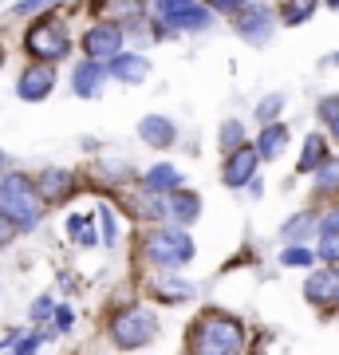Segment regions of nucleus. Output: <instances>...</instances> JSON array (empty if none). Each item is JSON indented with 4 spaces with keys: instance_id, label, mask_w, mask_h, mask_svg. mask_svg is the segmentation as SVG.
I'll use <instances>...</instances> for the list:
<instances>
[{
    "instance_id": "1",
    "label": "nucleus",
    "mask_w": 339,
    "mask_h": 355,
    "mask_svg": "<svg viewBox=\"0 0 339 355\" xmlns=\"http://www.w3.org/2000/svg\"><path fill=\"white\" fill-rule=\"evenodd\" d=\"M0 209L16 221V229H32L40 221V193L24 174H8L0 182Z\"/></svg>"
},
{
    "instance_id": "2",
    "label": "nucleus",
    "mask_w": 339,
    "mask_h": 355,
    "mask_svg": "<svg viewBox=\"0 0 339 355\" xmlns=\"http://www.w3.org/2000/svg\"><path fill=\"white\" fill-rule=\"evenodd\" d=\"M146 257H150L158 268H182L193 261V241L182 225L174 229H158L146 237Z\"/></svg>"
},
{
    "instance_id": "3",
    "label": "nucleus",
    "mask_w": 339,
    "mask_h": 355,
    "mask_svg": "<svg viewBox=\"0 0 339 355\" xmlns=\"http://www.w3.org/2000/svg\"><path fill=\"white\" fill-rule=\"evenodd\" d=\"M245 347V331L233 316H205L198 324V352L205 355H229V352H241Z\"/></svg>"
},
{
    "instance_id": "4",
    "label": "nucleus",
    "mask_w": 339,
    "mask_h": 355,
    "mask_svg": "<svg viewBox=\"0 0 339 355\" xmlns=\"http://www.w3.org/2000/svg\"><path fill=\"white\" fill-rule=\"evenodd\" d=\"M111 336L119 347H146L158 336V316H154L150 308H126V312L114 316Z\"/></svg>"
},
{
    "instance_id": "5",
    "label": "nucleus",
    "mask_w": 339,
    "mask_h": 355,
    "mask_svg": "<svg viewBox=\"0 0 339 355\" xmlns=\"http://www.w3.org/2000/svg\"><path fill=\"white\" fill-rule=\"evenodd\" d=\"M28 51L36 55V60H63L67 51H71V40H67V32H63L60 20H40V24L28 28V36H24Z\"/></svg>"
},
{
    "instance_id": "6",
    "label": "nucleus",
    "mask_w": 339,
    "mask_h": 355,
    "mask_svg": "<svg viewBox=\"0 0 339 355\" xmlns=\"http://www.w3.org/2000/svg\"><path fill=\"white\" fill-rule=\"evenodd\" d=\"M272 28H277V12L268 4H245V8H237V32L249 40L252 48H264L272 40Z\"/></svg>"
},
{
    "instance_id": "7",
    "label": "nucleus",
    "mask_w": 339,
    "mask_h": 355,
    "mask_svg": "<svg viewBox=\"0 0 339 355\" xmlns=\"http://www.w3.org/2000/svg\"><path fill=\"white\" fill-rule=\"evenodd\" d=\"M257 166H261V154L241 142V146H233V150H229V162H225L221 182H225L229 190H241V186H249L252 178H257Z\"/></svg>"
},
{
    "instance_id": "8",
    "label": "nucleus",
    "mask_w": 339,
    "mask_h": 355,
    "mask_svg": "<svg viewBox=\"0 0 339 355\" xmlns=\"http://www.w3.org/2000/svg\"><path fill=\"white\" fill-rule=\"evenodd\" d=\"M83 51H87L91 60H111V55H119V51H123V28L111 24V20L95 24L87 36H83Z\"/></svg>"
},
{
    "instance_id": "9",
    "label": "nucleus",
    "mask_w": 339,
    "mask_h": 355,
    "mask_svg": "<svg viewBox=\"0 0 339 355\" xmlns=\"http://www.w3.org/2000/svg\"><path fill=\"white\" fill-rule=\"evenodd\" d=\"M162 209H166V221H174V225L186 229L201 217V198L189 193V190H182V186H174V190L162 198Z\"/></svg>"
},
{
    "instance_id": "10",
    "label": "nucleus",
    "mask_w": 339,
    "mask_h": 355,
    "mask_svg": "<svg viewBox=\"0 0 339 355\" xmlns=\"http://www.w3.org/2000/svg\"><path fill=\"white\" fill-rule=\"evenodd\" d=\"M103 67H107V76L119 79V83H142V79L150 76V60L139 55V51H119L111 60H103Z\"/></svg>"
},
{
    "instance_id": "11",
    "label": "nucleus",
    "mask_w": 339,
    "mask_h": 355,
    "mask_svg": "<svg viewBox=\"0 0 339 355\" xmlns=\"http://www.w3.org/2000/svg\"><path fill=\"white\" fill-rule=\"evenodd\" d=\"M51 87H55V71H51L48 64H36V67H28V71H20V83H16V95L28 103H40V99H48Z\"/></svg>"
},
{
    "instance_id": "12",
    "label": "nucleus",
    "mask_w": 339,
    "mask_h": 355,
    "mask_svg": "<svg viewBox=\"0 0 339 355\" xmlns=\"http://www.w3.org/2000/svg\"><path fill=\"white\" fill-rule=\"evenodd\" d=\"M107 83V67H103V60H83V64H76V71H71V91H76L79 99H95L99 95V87Z\"/></svg>"
},
{
    "instance_id": "13",
    "label": "nucleus",
    "mask_w": 339,
    "mask_h": 355,
    "mask_svg": "<svg viewBox=\"0 0 339 355\" xmlns=\"http://www.w3.org/2000/svg\"><path fill=\"white\" fill-rule=\"evenodd\" d=\"M162 20L170 32H205V28L214 24V12L198 8V4H182V8H170Z\"/></svg>"
},
{
    "instance_id": "14",
    "label": "nucleus",
    "mask_w": 339,
    "mask_h": 355,
    "mask_svg": "<svg viewBox=\"0 0 339 355\" xmlns=\"http://www.w3.org/2000/svg\"><path fill=\"white\" fill-rule=\"evenodd\" d=\"M139 139L146 146H154V150H166V146H174L177 127L166 114H146V119H139Z\"/></svg>"
},
{
    "instance_id": "15",
    "label": "nucleus",
    "mask_w": 339,
    "mask_h": 355,
    "mask_svg": "<svg viewBox=\"0 0 339 355\" xmlns=\"http://www.w3.org/2000/svg\"><path fill=\"white\" fill-rule=\"evenodd\" d=\"M36 193H40V202H63V198L76 193V178L67 174V170H44Z\"/></svg>"
},
{
    "instance_id": "16",
    "label": "nucleus",
    "mask_w": 339,
    "mask_h": 355,
    "mask_svg": "<svg viewBox=\"0 0 339 355\" xmlns=\"http://www.w3.org/2000/svg\"><path fill=\"white\" fill-rule=\"evenodd\" d=\"M304 296L312 304H327V300H339V268H324V272H312L308 284H304Z\"/></svg>"
},
{
    "instance_id": "17",
    "label": "nucleus",
    "mask_w": 339,
    "mask_h": 355,
    "mask_svg": "<svg viewBox=\"0 0 339 355\" xmlns=\"http://www.w3.org/2000/svg\"><path fill=\"white\" fill-rule=\"evenodd\" d=\"M261 139H257V154H261L264 162H272V158H280L284 154V146H288V127H280L277 119L272 123H261Z\"/></svg>"
},
{
    "instance_id": "18",
    "label": "nucleus",
    "mask_w": 339,
    "mask_h": 355,
    "mask_svg": "<svg viewBox=\"0 0 339 355\" xmlns=\"http://www.w3.org/2000/svg\"><path fill=\"white\" fill-rule=\"evenodd\" d=\"M142 186H146L150 193H170L174 186H182V174H177L170 162H158V166H150V170H146Z\"/></svg>"
},
{
    "instance_id": "19",
    "label": "nucleus",
    "mask_w": 339,
    "mask_h": 355,
    "mask_svg": "<svg viewBox=\"0 0 339 355\" xmlns=\"http://www.w3.org/2000/svg\"><path fill=\"white\" fill-rule=\"evenodd\" d=\"M327 158V142L320 139V135H308V142H304V154H300V162H296V170L300 174H308V170H315V166Z\"/></svg>"
},
{
    "instance_id": "20",
    "label": "nucleus",
    "mask_w": 339,
    "mask_h": 355,
    "mask_svg": "<svg viewBox=\"0 0 339 355\" xmlns=\"http://www.w3.org/2000/svg\"><path fill=\"white\" fill-rule=\"evenodd\" d=\"M312 229H315V214H296L292 221H284V241H308L312 237Z\"/></svg>"
},
{
    "instance_id": "21",
    "label": "nucleus",
    "mask_w": 339,
    "mask_h": 355,
    "mask_svg": "<svg viewBox=\"0 0 339 355\" xmlns=\"http://www.w3.org/2000/svg\"><path fill=\"white\" fill-rule=\"evenodd\" d=\"M67 233L76 237L83 249H91V245H99V233H95V225H91V217H79V214H71L67 217Z\"/></svg>"
},
{
    "instance_id": "22",
    "label": "nucleus",
    "mask_w": 339,
    "mask_h": 355,
    "mask_svg": "<svg viewBox=\"0 0 339 355\" xmlns=\"http://www.w3.org/2000/svg\"><path fill=\"white\" fill-rule=\"evenodd\" d=\"M99 241L111 249V245H119V225H114V214L111 205H99Z\"/></svg>"
},
{
    "instance_id": "23",
    "label": "nucleus",
    "mask_w": 339,
    "mask_h": 355,
    "mask_svg": "<svg viewBox=\"0 0 339 355\" xmlns=\"http://www.w3.org/2000/svg\"><path fill=\"white\" fill-rule=\"evenodd\" d=\"M280 111H284V95H264L257 103V123H272Z\"/></svg>"
},
{
    "instance_id": "24",
    "label": "nucleus",
    "mask_w": 339,
    "mask_h": 355,
    "mask_svg": "<svg viewBox=\"0 0 339 355\" xmlns=\"http://www.w3.org/2000/svg\"><path fill=\"white\" fill-rule=\"evenodd\" d=\"M315 186H320V190H336L339 186V162H320L315 166Z\"/></svg>"
},
{
    "instance_id": "25",
    "label": "nucleus",
    "mask_w": 339,
    "mask_h": 355,
    "mask_svg": "<svg viewBox=\"0 0 339 355\" xmlns=\"http://www.w3.org/2000/svg\"><path fill=\"white\" fill-rule=\"evenodd\" d=\"M130 214H134V217H139V214H142V217H166V209H162V202H158L150 190H146L142 198H134V209H130Z\"/></svg>"
},
{
    "instance_id": "26",
    "label": "nucleus",
    "mask_w": 339,
    "mask_h": 355,
    "mask_svg": "<svg viewBox=\"0 0 339 355\" xmlns=\"http://www.w3.org/2000/svg\"><path fill=\"white\" fill-rule=\"evenodd\" d=\"M241 142H245V127H241L237 119L221 123V150H233V146H241Z\"/></svg>"
},
{
    "instance_id": "27",
    "label": "nucleus",
    "mask_w": 339,
    "mask_h": 355,
    "mask_svg": "<svg viewBox=\"0 0 339 355\" xmlns=\"http://www.w3.org/2000/svg\"><path fill=\"white\" fill-rule=\"evenodd\" d=\"M280 265H312V249H304V245H288L284 253H280Z\"/></svg>"
},
{
    "instance_id": "28",
    "label": "nucleus",
    "mask_w": 339,
    "mask_h": 355,
    "mask_svg": "<svg viewBox=\"0 0 339 355\" xmlns=\"http://www.w3.org/2000/svg\"><path fill=\"white\" fill-rule=\"evenodd\" d=\"M315 253L324 257L327 265H336V261H339V233H324V241H320Z\"/></svg>"
},
{
    "instance_id": "29",
    "label": "nucleus",
    "mask_w": 339,
    "mask_h": 355,
    "mask_svg": "<svg viewBox=\"0 0 339 355\" xmlns=\"http://www.w3.org/2000/svg\"><path fill=\"white\" fill-rule=\"evenodd\" d=\"M308 12H312V0L292 4V8H288V24H304V20H308Z\"/></svg>"
},
{
    "instance_id": "30",
    "label": "nucleus",
    "mask_w": 339,
    "mask_h": 355,
    "mask_svg": "<svg viewBox=\"0 0 339 355\" xmlns=\"http://www.w3.org/2000/svg\"><path fill=\"white\" fill-rule=\"evenodd\" d=\"M12 237H16V221L4 214V209H0V245H8Z\"/></svg>"
},
{
    "instance_id": "31",
    "label": "nucleus",
    "mask_w": 339,
    "mask_h": 355,
    "mask_svg": "<svg viewBox=\"0 0 339 355\" xmlns=\"http://www.w3.org/2000/svg\"><path fill=\"white\" fill-rule=\"evenodd\" d=\"M51 308H55V300H51V296H40L36 304H32V320H48Z\"/></svg>"
},
{
    "instance_id": "32",
    "label": "nucleus",
    "mask_w": 339,
    "mask_h": 355,
    "mask_svg": "<svg viewBox=\"0 0 339 355\" xmlns=\"http://www.w3.org/2000/svg\"><path fill=\"white\" fill-rule=\"evenodd\" d=\"M51 316H55V328H60V331H67V328H71V320H76V316H71V308H67V304L51 308Z\"/></svg>"
},
{
    "instance_id": "33",
    "label": "nucleus",
    "mask_w": 339,
    "mask_h": 355,
    "mask_svg": "<svg viewBox=\"0 0 339 355\" xmlns=\"http://www.w3.org/2000/svg\"><path fill=\"white\" fill-rule=\"evenodd\" d=\"M315 225L324 229V233H339V205H336V209H327V217H324V221H315Z\"/></svg>"
},
{
    "instance_id": "34",
    "label": "nucleus",
    "mask_w": 339,
    "mask_h": 355,
    "mask_svg": "<svg viewBox=\"0 0 339 355\" xmlns=\"http://www.w3.org/2000/svg\"><path fill=\"white\" fill-rule=\"evenodd\" d=\"M158 288H162V292H174V296H189V292H193L189 284H182V280H162Z\"/></svg>"
},
{
    "instance_id": "35",
    "label": "nucleus",
    "mask_w": 339,
    "mask_h": 355,
    "mask_svg": "<svg viewBox=\"0 0 339 355\" xmlns=\"http://www.w3.org/2000/svg\"><path fill=\"white\" fill-rule=\"evenodd\" d=\"M209 4H214L217 12H237V8H245V4H249V0H209Z\"/></svg>"
},
{
    "instance_id": "36",
    "label": "nucleus",
    "mask_w": 339,
    "mask_h": 355,
    "mask_svg": "<svg viewBox=\"0 0 339 355\" xmlns=\"http://www.w3.org/2000/svg\"><path fill=\"white\" fill-rule=\"evenodd\" d=\"M44 4H51V0H16L12 12H16V16H24V12H32V8H44Z\"/></svg>"
},
{
    "instance_id": "37",
    "label": "nucleus",
    "mask_w": 339,
    "mask_h": 355,
    "mask_svg": "<svg viewBox=\"0 0 339 355\" xmlns=\"http://www.w3.org/2000/svg\"><path fill=\"white\" fill-rule=\"evenodd\" d=\"M336 111H339V95H331V99H320V119H331Z\"/></svg>"
},
{
    "instance_id": "38",
    "label": "nucleus",
    "mask_w": 339,
    "mask_h": 355,
    "mask_svg": "<svg viewBox=\"0 0 339 355\" xmlns=\"http://www.w3.org/2000/svg\"><path fill=\"white\" fill-rule=\"evenodd\" d=\"M182 4H189V0H154V8H158V16H166L170 8H182Z\"/></svg>"
},
{
    "instance_id": "39",
    "label": "nucleus",
    "mask_w": 339,
    "mask_h": 355,
    "mask_svg": "<svg viewBox=\"0 0 339 355\" xmlns=\"http://www.w3.org/2000/svg\"><path fill=\"white\" fill-rule=\"evenodd\" d=\"M327 123H331V135H336V139H339V111L331 114V119H327Z\"/></svg>"
},
{
    "instance_id": "40",
    "label": "nucleus",
    "mask_w": 339,
    "mask_h": 355,
    "mask_svg": "<svg viewBox=\"0 0 339 355\" xmlns=\"http://www.w3.org/2000/svg\"><path fill=\"white\" fill-rule=\"evenodd\" d=\"M331 64V67H339V55H331V60H324V67Z\"/></svg>"
},
{
    "instance_id": "41",
    "label": "nucleus",
    "mask_w": 339,
    "mask_h": 355,
    "mask_svg": "<svg viewBox=\"0 0 339 355\" xmlns=\"http://www.w3.org/2000/svg\"><path fill=\"white\" fill-rule=\"evenodd\" d=\"M327 4H331V8H339V0H327Z\"/></svg>"
},
{
    "instance_id": "42",
    "label": "nucleus",
    "mask_w": 339,
    "mask_h": 355,
    "mask_svg": "<svg viewBox=\"0 0 339 355\" xmlns=\"http://www.w3.org/2000/svg\"><path fill=\"white\" fill-rule=\"evenodd\" d=\"M0 67H4V51H0Z\"/></svg>"
},
{
    "instance_id": "43",
    "label": "nucleus",
    "mask_w": 339,
    "mask_h": 355,
    "mask_svg": "<svg viewBox=\"0 0 339 355\" xmlns=\"http://www.w3.org/2000/svg\"><path fill=\"white\" fill-rule=\"evenodd\" d=\"M0 162H4V154H0Z\"/></svg>"
}]
</instances>
